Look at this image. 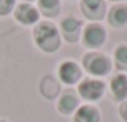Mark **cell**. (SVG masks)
<instances>
[{
    "instance_id": "cell-19",
    "label": "cell",
    "mask_w": 127,
    "mask_h": 122,
    "mask_svg": "<svg viewBox=\"0 0 127 122\" xmlns=\"http://www.w3.org/2000/svg\"><path fill=\"white\" fill-rule=\"evenodd\" d=\"M26 2H31V0H26Z\"/></svg>"
},
{
    "instance_id": "cell-12",
    "label": "cell",
    "mask_w": 127,
    "mask_h": 122,
    "mask_svg": "<svg viewBox=\"0 0 127 122\" xmlns=\"http://www.w3.org/2000/svg\"><path fill=\"white\" fill-rule=\"evenodd\" d=\"M108 23L113 27H124L127 24V6L126 5H114L109 10L108 15Z\"/></svg>"
},
{
    "instance_id": "cell-14",
    "label": "cell",
    "mask_w": 127,
    "mask_h": 122,
    "mask_svg": "<svg viewBox=\"0 0 127 122\" xmlns=\"http://www.w3.org/2000/svg\"><path fill=\"white\" fill-rule=\"evenodd\" d=\"M39 10L42 11L43 16L47 18H53V16L60 15V0H39Z\"/></svg>"
},
{
    "instance_id": "cell-11",
    "label": "cell",
    "mask_w": 127,
    "mask_h": 122,
    "mask_svg": "<svg viewBox=\"0 0 127 122\" xmlns=\"http://www.w3.org/2000/svg\"><path fill=\"white\" fill-rule=\"evenodd\" d=\"M101 113L92 104H82L76 109L74 122H100Z\"/></svg>"
},
{
    "instance_id": "cell-17",
    "label": "cell",
    "mask_w": 127,
    "mask_h": 122,
    "mask_svg": "<svg viewBox=\"0 0 127 122\" xmlns=\"http://www.w3.org/2000/svg\"><path fill=\"white\" fill-rule=\"evenodd\" d=\"M121 116H122V119L127 121V103H124L121 106Z\"/></svg>"
},
{
    "instance_id": "cell-3",
    "label": "cell",
    "mask_w": 127,
    "mask_h": 122,
    "mask_svg": "<svg viewBox=\"0 0 127 122\" xmlns=\"http://www.w3.org/2000/svg\"><path fill=\"white\" fill-rule=\"evenodd\" d=\"M77 92L84 100L96 101V100H100V98L103 97L105 84H103L101 80H96V79H84V80L79 84Z\"/></svg>"
},
{
    "instance_id": "cell-1",
    "label": "cell",
    "mask_w": 127,
    "mask_h": 122,
    "mask_svg": "<svg viewBox=\"0 0 127 122\" xmlns=\"http://www.w3.org/2000/svg\"><path fill=\"white\" fill-rule=\"evenodd\" d=\"M34 40L45 53H53L61 45V35L53 23L42 21L34 29Z\"/></svg>"
},
{
    "instance_id": "cell-15",
    "label": "cell",
    "mask_w": 127,
    "mask_h": 122,
    "mask_svg": "<svg viewBox=\"0 0 127 122\" xmlns=\"http://www.w3.org/2000/svg\"><path fill=\"white\" fill-rule=\"evenodd\" d=\"M114 64L121 71H127V45H119L114 50Z\"/></svg>"
},
{
    "instance_id": "cell-8",
    "label": "cell",
    "mask_w": 127,
    "mask_h": 122,
    "mask_svg": "<svg viewBox=\"0 0 127 122\" xmlns=\"http://www.w3.org/2000/svg\"><path fill=\"white\" fill-rule=\"evenodd\" d=\"M82 23L79 21L77 18H64L61 21V34L63 37L68 42H76L79 37V32H81Z\"/></svg>"
},
{
    "instance_id": "cell-5",
    "label": "cell",
    "mask_w": 127,
    "mask_h": 122,
    "mask_svg": "<svg viewBox=\"0 0 127 122\" xmlns=\"http://www.w3.org/2000/svg\"><path fill=\"white\" fill-rule=\"evenodd\" d=\"M58 75H60V80L66 85H74L76 82H79L82 75V71L79 68L77 63L74 61H64L60 64L58 69Z\"/></svg>"
},
{
    "instance_id": "cell-9",
    "label": "cell",
    "mask_w": 127,
    "mask_h": 122,
    "mask_svg": "<svg viewBox=\"0 0 127 122\" xmlns=\"http://www.w3.org/2000/svg\"><path fill=\"white\" fill-rule=\"evenodd\" d=\"M79 108V98L72 90H64L58 100V111L61 114H71Z\"/></svg>"
},
{
    "instance_id": "cell-10",
    "label": "cell",
    "mask_w": 127,
    "mask_h": 122,
    "mask_svg": "<svg viewBox=\"0 0 127 122\" xmlns=\"http://www.w3.org/2000/svg\"><path fill=\"white\" fill-rule=\"evenodd\" d=\"M111 98L116 101H124L127 98V75L126 74H116L111 79Z\"/></svg>"
},
{
    "instance_id": "cell-18",
    "label": "cell",
    "mask_w": 127,
    "mask_h": 122,
    "mask_svg": "<svg viewBox=\"0 0 127 122\" xmlns=\"http://www.w3.org/2000/svg\"><path fill=\"white\" fill-rule=\"evenodd\" d=\"M0 122H6V121H2V119H0Z\"/></svg>"
},
{
    "instance_id": "cell-13",
    "label": "cell",
    "mask_w": 127,
    "mask_h": 122,
    "mask_svg": "<svg viewBox=\"0 0 127 122\" xmlns=\"http://www.w3.org/2000/svg\"><path fill=\"white\" fill-rule=\"evenodd\" d=\"M40 92L45 98L52 100L60 93V84L53 75H45L40 82Z\"/></svg>"
},
{
    "instance_id": "cell-6",
    "label": "cell",
    "mask_w": 127,
    "mask_h": 122,
    "mask_svg": "<svg viewBox=\"0 0 127 122\" xmlns=\"http://www.w3.org/2000/svg\"><path fill=\"white\" fill-rule=\"evenodd\" d=\"M39 10L35 6H32L31 3L24 2V3H19L18 6L15 8V18L18 23L21 24H26V26H31V24H35L39 21Z\"/></svg>"
},
{
    "instance_id": "cell-7",
    "label": "cell",
    "mask_w": 127,
    "mask_h": 122,
    "mask_svg": "<svg viewBox=\"0 0 127 122\" xmlns=\"http://www.w3.org/2000/svg\"><path fill=\"white\" fill-rule=\"evenodd\" d=\"M81 10L89 19L100 21V19H103V16L106 13V5L105 0H82Z\"/></svg>"
},
{
    "instance_id": "cell-16",
    "label": "cell",
    "mask_w": 127,
    "mask_h": 122,
    "mask_svg": "<svg viewBox=\"0 0 127 122\" xmlns=\"http://www.w3.org/2000/svg\"><path fill=\"white\" fill-rule=\"evenodd\" d=\"M15 2L16 0H0V16L10 15V11L15 8Z\"/></svg>"
},
{
    "instance_id": "cell-2",
    "label": "cell",
    "mask_w": 127,
    "mask_h": 122,
    "mask_svg": "<svg viewBox=\"0 0 127 122\" xmlns=\"http://www.w3.org/2000/svg\"><path fill=\"white\" fill-rule=\"evenodd\" d=\"M82 64H84L85 71L92 75H106L111 69V61L101 53H96V51H90L82 58Z\"/></svg>"
},
{
    "instance_id": "cell-20",
    "label": "cell",
    "mask_w": 127,
    "mask_h": 122,
    "mask_svg": "<svg viewBox=\"0 0 127 122\" xmlns=\"http://www.w3.org/2000/svg\"><path fill=\"white\" fill-rule=\"evenodd\" d=\"M116 2H119V0H116Z\"/></svg>"
},
{
    "instance_id": "cell-4",
    "label": "cell",
    "mask_w": 127,
    "mask_h": 122,
    "mask_svg": "<svg viewBox=\"0 0 127 122\" xmlns=\"http://www.w3.org/2000/svg\"><path fill=\"white\" fill-rule=\"evenodd\" d=\"M82 40L87 48H98L105 44L106 40V31L103 29V26L92 23L84 29L82 32Z\"/></svg>"
}]
</instances>
